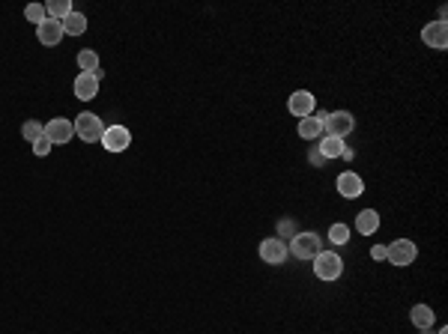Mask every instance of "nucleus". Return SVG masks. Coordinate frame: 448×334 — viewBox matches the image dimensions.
Listing matches in <instances>:
<instances>
[{
	"mask_svg": "<svg viewBox=\"0 0 448 334\" xmlns=\"http://www.w3.org/2000/svg\"><path fill=\"white\" fill-rule=\"evenodd\" d=\"M311 266L320 281H338V278L344 275V260H340L335 251H320V254L311 260Z\"/></svg>",
	"mask_w": 448,
	"mask_h": 334,
	"instance_id": "1",
	"label": "nucleus"
},
{
	"mask_svg": "<svg viewBox=\"0 0 448 334\" xmlns=\"http://www.w3.org/2000/svg\"><path fill=\"white\" fill-rule=\"evenodd\" d=\"M72 125H75V138H81L84 143H99V140H102V134H105V123L99 120L96 114H90V111L78 114Z\"/></svg>",
	"mask_w": 448,
	"mask_h": 334,
	"instance_id": "2",
	"label": "nucleus"
},
{
	"mask_svg": "<svg viewBox=\"0 0 448 334\" xmlns=\"http://www.w3.org/2000/svg\"><path fill=\"white\" fill-rule=\"evenodd\" d=\"M42 134L48 138L51 147H63V143H72V138H75V125L66 116H54V120H48V125H42Z\"/></svg>",
	"mask_w": 448,
	"mask_h": 334,
	"instance_id": "3",
	"label": "nucleus"
},
{
	"mask_svg": "<svg viewBox=\"0 0 448 334\" xmlns=\"http://www.w3.org/2000/svg\"><path fill=\"white\" fill-rule=\"evenodd\" d=\"M353 129H356V120H353V114H349V111L326 114V120H323V132H326V138H338V140H344Z\"/></svg>",
	"mask_w": 448,
	"mask_h": 334,
	"instance_id": "4",
	"label": "nucleus"
},
{
	"mask_svg": "<svg viewBox=\"0 0 448 334\" xmlns=\"http://www.w3.org/2000/svg\"><path fill=\"white\" fill-rule=\"evenodd\" d=\"M416 257H418V248H416V242H409V239H394L389 248H385V260H389L391 266H412L416 263Z\"/></svg>",
	"mask_w": 448,
	"mask_h": 334,
	"instance_id": "5",
	"label": "nucleus"
},
{
	"mask_svg": "<svg viewBox=\"0 0 448 334\" xmlns=\"http://www.w3.org/2000/svg\"><path fill=\"white\" fill-rule=\"evenodd\" d=\"M287 251H290L293 257H299V260H314L323 251V245H320V236L311 230V233H296Z\"/></svg>",
	"mask_w": 448,
	"mask_h": 334,
	"instance_id": "6",
	"label": "nucleus"
},
{
	"mask_svg": "<svg viewBox=\"0 0 448 334\" xmlns=\"http://www.w3.org/2000/svg\"><path fill=\"white\" fill-rule=\"evenodd\" d=\"M102 147L108 149V152H125L132 147V132L125 129V125H105V134H102Z\"/></svg>",
	"mask_w": 448,
	"mask_h": 334,
	"instance_id": "7",
	"label": "nucleus"
},
{
	"mask_svg": "<svg viewBox=\"0 0 448 334\" xmlns=\"http://www.w3.org/2000/svg\"><path fill=\"white\" fill-rule=\"evenodd\" d=\"M257 254H260V260L263 263H269V266H281V263H287V242L284 239H278V236H272V239H263L260 242V248H257Z\"/></svg>",
	"mask_w": 448,
	"mask_h": 334,
	"instance_id": "8",
	"label": "nucleus"
},
{
	"mask_svg": "<svg viewBox=\"0 0 448 334\" xmlns=\"http://www.w3.org/2000/svg\"><path fill=\"white\" fill-rule=\"evenodd\" d=\"M287 111L293 116H299V120H305V116H311L317 111V98H314L311 90H296V93L287 98Z\"/></svg>",
	"mask_w": 448,
	"mask_h": 334,
	"instance_id": "9",
	"label": "nucleus"
},
{
	"mask_svg": "<svg viewBox=\"0 0 448 334\" xmlns=\"http://www.w3.org/2000/svg\"><path fill=\"white\" fill-rule=\"evenodd\" d=\"M338 194L344 197V200H356V197H362L365 194L362 176L353 174V170H344V174L338 176Z\"/></svg>",
	"mask_w": 448,
	"mask_h": 334,
	"instance_id": "10",
	"label": "nucleus"
},
{
	"mask_svg": "<svg viewBox=\"0 0 448 334\" xmlns=\"http://www.w3.org/2000/svg\"><path fill=\"white\" fill-rule=\"evenodd\" d=\"M421 39H425V45H430L434 51H445L448 48V27H445V21H430V24H425V30H421Z\"/></svg>",
	"mask_w": 448,
	"mask_h": 334,
	"instance_id": "11",
	"label": "nucleus"
},
{
	"mask_svg": "<svg viewBox=\"0 0 448 334\" xmlns=\"http://www.w3.org/2000/svg\"><path fill=\"white\" fill-rule=\"evenodd\" d=\"M63 21H54V18H45V21L36 27V39H39L45 48H54V45H60L63 39Z\"/></svg>",
	"mask_w": 448,
	"mask_h": 334,
	"instance_id": "12",
	"label": "nucleus"
},
{
	"mask_svg": "<svg viewBox=\"0 0 448 334\" xmlns=\"http://www.w3.org/2000/svg\"><path fill=\"white\" fill-rule=\"evenodd\" d=\"M323 120H326V111H314L311 116L299 120V138L302 140H317L323 134Z\"/></svg>",
	"mask_w": 448,
	"mask_h": 334,
	"instance_id": "13",
	"label": "nucleus"
},
{
	"mask_svg": "<svg viewBox=\"0 0 448 334\" xmlns=\"http://www.w3.org/2000/svg\"><path fill=\"white\" fill-rule=\"evenodd\" d=\"M75 96L81 98V102H90V98H96L99 96V81L90 75V72H81V75L75 78Z\"/></svg>",
	"mask_w": 448,
	"mask_h": 334,
	"instance_id": "14",
	"label": "nucleus"
},
{
	"mask_svg": "<svg viewBox=\"0 0 448 334\" xmlns=\"http://www.w3.org/2000/svg\"><path fill=\"white\" fill-rule=\"evenodd\" d=\"M356 230L362 233V236H374V233L380 230V212L376 209H362L356 215Z\"/></svg>",
	"mask_w": 448,
	"mask_h": 334,
	"instance_id": "15",
	"label": "nucleus"
},
{
	"mask_svg": "<svg viewBox=\"0 0 448 334\" xmlns=\"http://www.w3.org/2000/svg\"><path fill=\"white\" fill-rule=\"evenodd\" d=\"M409 320H412V326H416L418 331H421V328H434L436 313L430 311V304H416V308L409 311Z\"/></svg>",
	"mask_w": 448,
	"mask_h": 334,
	"instance_id": "16",
	"label": "nucleus"
},
{
	"mask_svg": "<svg viewBox=\"0 0 448 334\" xmlns=\"http://www.w3.org/2000/svg\"><path fill=\"white\" fill-rule=\"evenodd\" d=\"M63 33H66V36H84L87 33V15L72 9V12L63 18Z\"/></svg>",
	"mask_w": 448,
	"mask_h": 334,
	"instance_id": "17",
	"label": "nucleus"
},
{
	"mask_svg": "<svg viewBox=\"0 0 448 334\" xmlns=\"http://www.w3.org/2000/svg\"><path fill=\"white\" fill-rule=\"evenodd\" d=\"M317 149H320V156L323 158H340V156H344V140H338V138H323L320 143H317Z\"/></svg>",
	"mask_w": 448,
	"mask_h": 334,
	"instance_id": "18",
	"label": "nucleus"
},
{
	"mask_svg": "<svg viewBox=\"0 0 448 334\" xmlns=\"http://www.w3.org/2000/svg\"><path fill=\"white\" fill-rule=\"evenodd\" d=\"M72 12V3L69 0H51V3H45V15L54 18V21H63Z\"/></svg>",
	"mask_w": 448,
	"mask_h": 334,
	"instance_id": "19",
	"label": "nucleus"
},
{
	"mask_svg": "<svg viewBox=\"0 0 448 334\" xmlns=\"http://www.w3.org/2000/svg\"><path fill=\"white\" fill-rule=\"evenodd\" d=\"M78 66H81V72H90V75H93V72L99 69V54L93 48H84L78 54Z\"/></svg>",
	"mask_w": 448,
	"mask_h": 334,
	"instance_id": "20",
	"label": "nucleus"
},
{
	"mask_svg": "<svg viewBox=\"0 0 448 334\" xmlns=\"http://www.w3.org/2000/svg\"><path fill=\"white\" fill-rule=\"evenodd\" d=\"M329 242L332 245H347L349 242V227L347 224H332L329 227Z\"/></svg>",
	"mask_w": 448,
	"mask_h": 334,
	"instance_id": "21",
	"label": "nucleus"
},
{
	"mask_svg": "<svg viewBox=\"0 0 448 334\" xmlns=\"http://www.w3.org/2000/svg\"><path fill=\"white\" fill-rule=\"evenodd\" d=\"M21 138L27 140V143H36L42 138V123H36V120H27L24 125H21Z\"/></svg>",
	"mask_w": 448,
	"mask_h": 334,
	"instance_id": "22",
	"label": "nucleus"
},
{
	"mask_svg": "<svg viewBox=\"0 0 448 334\" xmlns=\"http://www.w3.org/2000/svg\"><path fill=\"white\" fill-rule=\"evenodd\" d=\"M24 18H27V21H30V24L39 27V24H42L48 15H45V6H42V3H30V6H24Z\"/></svg>",
	"mask_w": 448,
	"mask_h": 334,
	"instance_id": "23",
	"label": "nucleus"
},
{
	"mask_svg": "<svg viewBox=\"0 0 448 334\" xmlns=\"http://www.w3.org/2000/svg\"><path fill=\"white\" fill-rule=\"evenodd\" d=\"M281 236H296V224L290 221V218H281V221H278V239H281Z\"/></svg>",
	"mask_w": 448,
	"mask_h": 334,
	"instance_id": "24",
	"label": "nucleus"
},
{
	"mask_svg": "<svg viewBox=\"0 0 448 334\" xmlns=\"http://www.w3.org/2000/svg\"><path fill=\"white\" fill-rule=\"evenodd\" d=\"M48 149H51V143H48V138H45V134H42V138H39V140L33 143V156L45 158V156H48Z\"/></svg>",
	"mask_w": 448,
	"mask_h": 334,
	"instance_id": "25",
	"label": "nucleus"
},
{
	"mask_svg": "<svg viewBox=\"0 0 448 334\" xmlns=\"http://www.w3.org/2000/svg\"><path fill=\"white\" fill-rule=\"evenodd\" d=\"M308 161H311V167H323V165H326V158L320 156V149H317V147H314V149L308 152Z\"/></svg>",
	"mask_w": 448,
	"mask_h": 334,
	"instance_id": "26",
	"label": "nucleus"
},
{
	"mask_svg": "<svg viewBox=\"0 0 448 334\" xmlns=\"http://www.w3.org/2000/svg\"><path fill=\"white\" fill-rule=\"evenodd\" d=\"M371 257L374 260H385V245H374L371 248Z\"/></svg>",
	"mask_w": 448,
	"mask_h": 334,
	"instance_id": "27",
	"label": "nucleus"
},
{
	"mask_svg": "<svg viewBox=\"0 0 448 334\" xmlns=\"http://www.w3.org/2000/svg\"><path fill=\"white\" fill-rule=\"evenodd\" d=\"M421 334H434V328H421Z\"/></svg>",
	"mask_w": 448,
	"mask_h": 334,
	"instance_id": "28",
	"label": "nucleus"
},
{
	"mask_svg": "<svg viewBox=\"0 0 448 334\" xmlns=\"http://www.w3.org/2000/svg\"><path fill=\"white\" fill-rule=\"evenodd\" d=\"M436 334H448V328H445V326H442V328H439V331H436Z\"/></svg>",
	"mask_w": 448,
	"mask_h": 334,
	"instance_id": "29",
	"label": "nucleus"
}]
</instances>
